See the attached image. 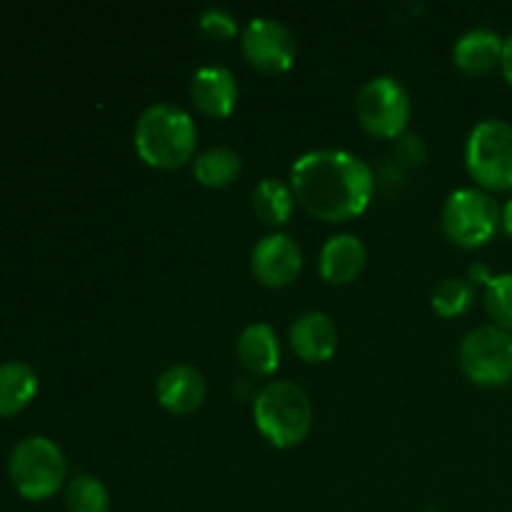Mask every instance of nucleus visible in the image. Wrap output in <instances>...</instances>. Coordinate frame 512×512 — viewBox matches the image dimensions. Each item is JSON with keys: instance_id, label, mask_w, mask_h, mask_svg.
Returning <instances> with one entry per match:
<instances>
[{"instance_id": "1", "label": "nucleus", "mask_w": 512, "mask_h": 512, "mask_svg": "<svg viewBox=\"0 0 512 512\" xmlns=\"http://www.w3.org/2000/svg\"><path fill=\"white\" fill-rule=\"evenodd\" d=\"M290 188L305 213L323 223H348L368 210L375 178L348 150H310L295 160Z\"/></svg>"}, {"instance_id": "2", "label": "nucleus", "mask_w": 512, "mask_h": 512, "mask_svg": "<svg viewBox=\"0 0 512 512\" xmlns=\"http://www.w3.org/2000/svg\"><path fill=\"white\" fill-rule=\"evenodd\" d=\"M135 153L155 170H178L195 160L198 128L183 108L155 103L135 123Z\"/></svg>"}, {"instance_id": "3", "label": "nucleus", "mask_w": 512, "mask_h": 512, "mask_svg": "<svg viewBox=\"0 0 512 512\" xmlns=\"http://www.w3.org/2000/svg\"><path fill=\"white\" fill-rule=\"evenodd\" d=\"M253 420L273 448L290 450L303 443L313 428V403L300 385L273 380L253 398Z\"/></svg>"}, {"instance_id": "4", "label": "nucleus", "mask_w": 512, "mask_h": 512, "mask_svg": "<svg viewBox=\"0 0 512 512\" xmlns=\"http://www.w3.org/2000/svg\"><path fill=\"white\" fill-rule=\"evenodd\" d=\"M8 475L20 498L38 503V500L53 498L63 488L68 465H65L63 450L53 440L33 435V438L20 440L13 448Z\"/></svg>"}, {"instance_id": "5", "label": "nucleus", "mask_w": 512, "mask_h": 512, "mask_svg": "<svg viewBox=\"0 0 512 512\" xmlns=\"http://www.w3.org/2000/svg\"><path fill=\"white\" fill-rule=\"evenodd\" d=\"M465 168L490 193L512 190V125L500 118L475 125L465 143Z\"/></svg>"}, {"instance_id": "6", "label": "nucleus", "mask_w": 512, "mask_h": 512, "mask_svg": "<svg viewBox=\"0 0 512 512\" xmlns=\"http://www.w3.org/2000/svg\"><path fill=\"white\" fill-rule=\"evenodd\" d=\"M503 208L495 203V198L485 190L463 188L448 195L443 205V233L450 243L458 248L475 250L483 248L498 233Z\"/></svg>"}, {"instance_id": "7", "label": "nucleus", "mask_w": 512, "mask_h": 512, "mask_svg": "<svg viewBox=\"0 0 512 512\" xmlns=\"http://www.w3.org/2000/svg\"><path fill=\"white\" fill-rule=\"evenodd\" d=\"M410 95L405 85L393 75L370 78L355 98V115L360 128L380 140H393L405 133L410 123Z\"/></svg>"}, {"instance_id": "8", "label": "nucleus", "mask_w": 512, "mask_h": 512, "mask_svg": "<svg viewBox=\"0 0 512 512\" xmlns=\"http://www.w3.org/2000/svg\"><path fill=\"white\" fill-rule=\"evenodd\" d=\"M460 370L480 388H500L512 380V333L498 325L473 328L460 343Z\"/></svg>"}, {"instance_id": "9", "label": "nucleus", "mask_w": 512, "mask_h": 512, "mask_svg": "<svg viewBox=\"0 0 512 512\" xmlns=\"http://www.w3.org/2000/svg\"><path fill=\"white\" fill-rule=\"evenodd\" d=\"M240 50L250 68L265 75H283L293 68L298 45L283 23L270 18H253L240 33Z\"/></svg>"}, {"instance_id": "10", "label": "nucleus", "mask_w": 512, "mask_h": 512, "mask_svg": "<svg viewBox=\"0 0 512 512\" xmlns=\"http://www.w3.org/2000/svg\"><path fill=\"white\" fill-rule=\"evenodd\" d=\"M250 270L265 288H288L303 270V250L290 235L270 233L250 253Z\"/></svg>"}, {"instance_id": "11", "label": "nucleus", "mask_w": 512, "mask_h": 512, "mask_svg": "<svg viewBox=\"0 0 512 512\" xmlns=\"http://www.w3.org/2000/svg\"><path fill=\"white\" fill-rule=\"evenodd\" d=\"M190 100L205 118H228L238 105V80L223 65H205L190 80Z\"/></svg>"}, {"instance_id": "12", "label": "nucleus", "mask_w": 512, "mask_h": 512, "mask_svg": "<svg viewBox=\"0 0 512 512\" xmlns=\"http://www.w3.org/2000/svg\"><path fill=\"white\" fill-rule=\"evenodd\" d=\"M208 385H205L203 373L193 365H170L160 373L155 383V398L163 410L173 415H190L205 403Z\"/></svg>"}, {"instance_id": "13", "label": "nucleus", "mask_w": 512, "mask_h": 512, "mask_svg": "<svg viewBox=\"0 0 512 512\" xmlns=\"http://www.w3.org/2000/svg\"><path fill=\"white\" fill-rule=\"evenodd\" d=\"M290 348L300 360L310 365H320L333 360L338 350V328L333 318L320 310H308L298 315L290 325Z\"/></svg>"}, {"instance_id": "14", "label": "nucleus", "mask_w": 512, "mask_h": 512, "mask_svg": "<svg viewBox=\"0 0 512 512\" xmlns=\"http://www.w3.org/2000/svg\"><path fill=\"white\" fill-rule=\"evenodd\" d=\"M320 278L330 285H350L368 265V250L358 235H333L320 250Z\"/></svg>"}, {"instance_id": "15", "label": "nucleus", "mask_w": 512, "mask_h": 512, "mask_svg": "<svg viewBox=\"0 0 512 512\" xmlns=\"http://www.w3.org/2000/svg\"><path fill=\"white\" fill-rule=\"evenodd\" d=\"M505 40L495 30L475 28L460 35L453 48V63L463 70L465 75H488L495 70L503 58Z\"/></svg>"}, {"instance_id": "16", "label": "nucleus", "mask_w": 512, "mask_h": 512, "mask_svg": "<svg viewBox=\"0 0 512 512\" xmlns=\"http://www.w3.org/2000/svg\"><path fill=\"white\" fill-rule=\"evenodd\" d=\"M238 360L253 378H270L280 368V343L268 323H253L240 333Z\"/></svg>"}, {"instance_id": "17", "label": "nucleus", "mask_w": 512, "mask_h": 512, "mask_svg": "<svg viewBox=\"0 0 512 512\" xmlns=\"http://www.w3.org/2000/svg\"><path fill=\"white\" fill-rule=\"evenodd\" d=\"M38 393V375L25 363L0 365V418L18 415Z\"/></svg>"}, {"instance_id": "18", "label": "nucleus", "mask_w": 512, "mask_h": 512, "mask_svg": "<svg viewBox=\"0 0 512 512\" xmlns=\"http://www.w3.org/2000/svg\"><path fill=\"white\" fill-rule=\"evenodd\" d=\"M295 195L290 185L283 180L265 178L263 183L255 185L253 190V213L268 228H283L293 215Z\"/></svg>"}, {"instance_id": "19", "label": "nucleus", "mask_w": 512, "mask_h": 512, "mask_svg": "<svg viewBox=\"0 0 512 512\" xmlns=\"http://www.w3.org/2000/svg\"><path fill=\"white\" fill-rule=\"evenodd\" d=\"M243 160L230 148H210L193 160V175L205 188H228L238 180Z\"/></svg>"}, {"instance_id": "20", "label": "nucleus", "mask_w": 512, "mask_h": 512, "mask_svg": "<svg viewBox=\"0 0 512 512\" xmlns=\"http://www.w3.org/2000/svg\"><path fill=\"white\" fill-rule=\"evenodd\" d=\"M65 510L68 512H110V493L103 480L80 473L65 488Z\"/></svg>"}, {"instance_id": "21", "label": "nucleus", "mask_w": 512, "mask_h": 512, "mask_svg": "<svg viewBox=\"0 0 512 512\" xmlns=\"http://www.w3.org/2000/svg\"><path fill=\"white\" fill-rule=\"evenodd\" d=\"M473 303L475 288L465 278H445L443 283L435 285L433 298H430V305L440 318H460L473 308Z\"/></svg>"}, {"instance_id": "22", "label": "nucleus", "mask_w": 512, "mask_h": 512, "mask_svg": "<svg viewBox=\"0 0 512 512\" xmlns=\"http://www.w3.org/2000/svg\"><path fill=\"white\" fill-rule=\"evenodd\" d=\"M485 310L493 325L512 333V273L493 275L485 285Z\"/></svg>"}, {"instance_id": "23", "label": "nucleus", "mask_w": 512, "mask_h": 512, "mask_svg": "<svg viewBox=\"0 0 512 512\" xmlns=\"http://www.w3.org/2000/svg\"><path fill=\"white\" fill-rule=\"evenodd\" d=\"M203 35H208L210 40H220V43H228L238 35V23H235L233 15L223 8H208L198 20Z\"/></svg>"}, {"instance_id": "24", "label": "nucleus", "mask_w": 512, "mask_h": 512, "mask_svg": "<svg viewBox=\"0 0 512 512\" xmlns=\"http://www.w3.org/2000/svg\"><path fill=\"white\" fill-rule=\"evenodd\" d=\"M500 70H503L505 80L512 85V33L508 35L503 45V58H500Z\"/></svg>"}, {"instance_id": "25", "label": "nucleus", "mask_w": 512, "mask_h": 512, "mask_svg": "<svg viewBox=\"0 0 512 512\" xmlns=\"http://www.w3.org/2000/svg\"><path fill=\"white\" fill-rule=\"evenodd\" d=\"M500 225H503L505 233H508L510 238H512V200H508V203H505V208H503V220H500Z\"/></svg>"}]
</instances>
